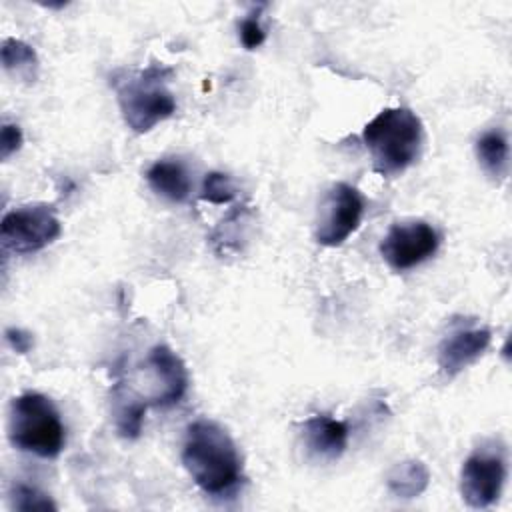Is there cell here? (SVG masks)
Here are the masks:
<instances>
[{
	"label": "cell",
	"instance_id": "1",
	"mask_svg": "<svg viewBox=\"0 0 512 512\" xmlns=\"http://www.w3.org/2000/svg\"><path fill=\"white\" fill-rule=\"evenodd\" d=\"M182 464L194 484L208 496H224L242 480V456L232 436L218 422L200 418L186 428Z\"/></svg>",
	"mask_w": 512,
	"mask_h": 512
},
{
	"label": "cell",
	"instance_id": "2",
	"mask_svg": "<svg viewBox=\"0 0 512 512\" xmlns=\"http://www.w3.org/2000/svg\"><path fill=\"white\" fill-rule=\"evenodd\" d=\"M362 140L370 152L374 172L382 178H394L418 160L424 128L410 108H384L364 126Z\"/></svg>",
	"mask_w": 512,
	"mask_h": 512
},
{
	"label": "cell",
	"instance_id": "3",
	"mask_svg": "<svg viewBox=\"0 0 512 512\" xmlns=\"http://www.w3.org/2000/svg\"><path fill=\"white\" fill-rule=\"evenodd\" d=\"M170 76L172 70L156 62L114 78L122 118L134 134L150 132L176 112V98L168 88Z\"/></svg>",
	"mask_w": 512,
	"mask_h": 512
},
{
	"label": "cell",
	"instance_id": "4",
	"mask_svg": "<svg viewBox=\"0 0 512 512\" xmlns=\"http://www.w3.org/2000/svg\"><path fill=\"white\" fill-rule=\"evenodd\" d=\"M8 438L22 452L56 458L66 444V430L58 408L48 396L24 392L10 404Z\"/></svg>",
	"mask_w": 512,
	"mask_h": 512
},
{
	"label": "cell",
	"instance_id": "5",
	"mask_svg": "<svg viewBox=\"0 0 512 512\" xmlns=\"http://www.w3.org/2000/svg\"><path fill=\"white\" fill-rule=\"evenodd\" d=\"M62 232L60 220L48 204H26L4 214L0 240L4 250L32 254L52 244Z\"/></svg>",
	"mask_w": 512,
	"mask_h": 512
},
{
	"label": "cell",
	"instance_id": "6",
	"mask_svg": "<svg viewBox=\"0 0 512 512\" xmlns=\"http://www.w3.org/2000/svg\"><path fill=\"white\" fill-rule=\"evenodd\" d=\"M506 454L496 442L478 446L462 464L460 494L462 500L476 510L492 506L504 488Z\"/></svg>",
	"mask_w": 512,
	"mask_h": 512
},
{
	"label": "cell",
	"instance_id": "7",
	"mask_svg": "<svg viewBox=\"0 0 512 512\" xmlns=\"http://www.w3.org/2000/svg\"><path fill=\"white\" fill-rule=\"evenodd\" d=\"M364 214L362 194L346 184L336 182L324 196L320 218L316 224V242L326 248L344 244L360 226Z\"/></svg>",
	"mask_w": 512,
	"mask_h": 512
},
{
	"label": "cell",
	"instance_id": "8",
	"mask_svg": "<svg viewBox=\"0 0 512 512\" xmlns=\"http://www.w3.org/2000/svg\"><path fill=\"white\" fill-rule=\"evenodd\" d=\"M438 244L440 236L428 222H398L392 224L382 238L380 256L392 270L404 272L432 258L438 250Z\"/></svg>",
	"mask_w": 512,
	"mask_h": 512
},
{
	"label": "cell",
	"instance_id": "9",
	"mask_svg": "<svg viewBox=\"0 0 512 512\" xmlns=\"http://www.w3.org/2000/svg\"><path fill=\"white\" fill-rule=\"evenodd\" d=\"M144 372L148 378L146 402L152 406H172L178 404L188 390V370L182 358L166 344H156L150 348Z\"/></svg>",
	"mask_w": 512,
	"mask_h": 512
},
{
	"label": "cell",
	"instance_id": "10",
	"mask_svg": "<svg viewBox=\"0 0 512 512\" xmlns=\"http://www.w3.org/2000/svg\"><path fill=\"white\" fill-rule=\"evenodd\" d=\"M490 340L492 332L486 326H454L438 346L440 370L448 378L458 376L488 350Z\"/></svg>",
	"mask_w": 512,
	"mask_h": 512
},
{
	"label": "cell",
	"instance_id": "11",
	"mask_svg": "<svg viewBox=\"0 0 512 512\" xmlns=\"http://www.w3.org/2000/svg\"><path fill=\"white\" fill-rule=\"evenodd\" d=\"M348 426L328 414H314L300 426V438L306 452L320 460H338L348 446Z\"/></svg>",
	"mask_w": 512,
	"mask_h": 512
},
{
	"label": "cell",
	"instance_id": "12",
	"mask_svg": "<svg viewBox=\"0 0 512 512\" xmlns=\"http://www.w3.org/2000/svg\"><path fill=\"white\" fill-rule=\"evenodd\" d=\"M146 180L158 196H162L170 202H184L190 196V188H192L190 176H188L184 164L176 158L156 160L148 168Z\"/></svg>",
	"mask_w": 512,
	"mask_h": 512
},
{
	"label": "cell",
	"instance_id": "13",
	"mask_svg": "<svg viewBox=\"0 0 512 512\" xmlns=\"http://www.w3.org/2000/svg\"><path fill=\"white\" fill-rule=\"evenodd\" d=\"M148 402L134 396L122 382H116L112 388V416L114 426L120 438L136 440L142 432V422Z\"/></svg>",
	"mask_w": 512,
	"mask_h": 512
},
{
	"label": "cell",
	"instance_id": "14",
	"mask_svg": "<svg viewBox=\"0 0 512 512\" xmlns=\"http://www.w3.org/2000/svg\"><path fill=\"white\" fill-rule=\"evenodd\" d=\"M430 484V470L422 460L408 458L396 462L386 474V488L392 496L402 500L418 498Z\"/></svg>",
	"mask_w": 512,
	"mask_h": 512
},
{
	"label": "cell",
	"instance_id": "15",
	"mask_svg": "<svg viewBox=\"0 0 512 512\" xmlns=\"http://www.w3.org/2000/svg\"><path fill=\"white\" fill-rule=\"evenodd\" d=\"M474 152H476L478 164L492 180L502 182L508 176L510 148H508V138L502 130L492 128V130L482 132L476 138Z\"/></svg>",
	"mask_w": 512,
	"mask_h": 512
},
{
	"label": "cell",
	"instance_id": "16",
	"mask_svg": "<svg viewBox=\"0 0 512 512\" xmlns=\"http://www.w3.org/2000/svg\"><path fill=\"white\" fill-rule=\"evenodd\" d=\"M0 60L4 70L14 78L34 82L38 76V56L34 48L18 38H6L2 42Z\"/></svg>",
	"mask_w": 512,
	"mask_h": 512
},
{
	"label": "cell",
	"instance_id": "17",
	"mask_svg": "<svg viewBox=\"0 0 512 512\" xmlns=\"http://www.w3.org/2000/svg\"><path fill=\"white\" fill-rule=\"evenodd\" d=\"M10 506L14 510H56V502L46 494L42 492L40 488L36 486H30V484H24V482H16L12 488H10Z\"/></svg>",
	"mask_w": 512,
	"mask_h": 512
},
{
	"label": "cell",
	"instance_id": "18",
	"mask_svg": "<svg viewBox=\"0 0 512 512\" xmlns=\"http://www.w3.org/2000/svg\"><path fill=\"white\" fill-rule=\"evenodd\" d=\"M200 198L210 204H230L236 198V186L224 172H208L202 184Z\"/></svg>",
	"mask_w": 512,
	"mask_h": 512
},
{
	"label": "cell",
	"instance_id": "19",
	"mask_svg": "<svg viewBox=\"0 0 512 512\" xmlns=\"http://www.w3.org/2000/svg\"><path fill=\"white\" fill-rule=\"evenodd\" d=\"M244 208L234 210L232 214H228L212 232L210 242L216 246L218 252L230 248L232 244L238 246V240L242 238V222H244Z\"/></svg>",
	"mask_w": 512,
	"mask_h": 512
},
{
	"label": "cell",
	"instance_id": "20",
	"mask_svg": "<svg viewBox=\"0 0 512 512\" xmlns=\"http://www.w3.org/2000/svg\"><path fill=\"white\" fill-rule=\"evenodd\" d=\"M260 10H262V6L254 8L238 24V36H240V42L246 50H256L266 40V30L260 22Z\"/></svg>",
	"mask_w": 512,
	"mask_h": 512
},
{
	"label": "cell",
	"instance_id": "21",
	"mask_svg": "<svg viewBox=\"0 0 512 512\" xmlns=\"http://www.w3.org/2000/svg\"><path fill=\"white\" fill-rule=\"evenodd\" d=\"M24 142L22 130L18 124H4L2 132H0V158L8 160L14 152L20 150Z\"/></svg>",
	"mask_w": 512,
	"mask_h": 512
},
{
	"label": "cell",
	"instance_id": "22",
	"mask_svg": "<svg viewBox=\"0 0 512 512\" xmlns=\"http://www.w3.org/2000/svg\"><path fill=\"white\" fill-rule=\"evenodd\" d=\"M8 346L18 354H28L34 348V336L28 330L22 328H6L4 332Z\"/></svg>",
	"mask_w": 512,
	"mask_h": 512
}]
</instances>
